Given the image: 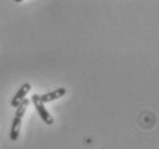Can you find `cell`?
<instances>
[{
	"instance_id": "obj_4",
	"label": "cell",
	"mask_w": 159,
	"mask_h": 149,
	"mask_svg": "<svg viewBox=\"0 0 159 149\" xmlns=\"http://www.w3.org/2000/svg\"><path fill=\"white\" fill-rule=\"evenodd\" d=\"M30 90H31V85H30L29 83L23 84L22 87L18 90V92L15 94V96L13 98V100H11V107H16V108H17V105L25 99L24 96H25L26 93H28Z\"/></svg>"
},
{
	"instance_id": "obj_3",
	"label": "cell",
	"mask_w": 159,
	"mask_h": 149,
	"mask_svg": "<svg viewBox=\"0 0 159 149\" xmlns=\"http://www.w3.org/2000/svg\"><path fill=\"white\" fill-rule=\"evenodd\" d=\"M66 93V90L64 87L57 88L53 92H49V93H46V94L40 95V101L43 103H47V102H52L56 100V99H60L62 96H64V94Z\"/></svg>"
},
{
	"instance_id": "obj_2",
	"label": "cell",
	"mask_w": 159,
	"mask_h": 149,
	"mask_svg": "<svg viewBox=\"0 0 159 149\" xmlns=\"http://www.w3.org/2000/svg\"><path fill=\"white\" fill-rule=\"evenodd\" d=\"M32 102H33V105H34V107H36L38 114H39L40 118H41L45 123L47 124V125H52L53 122H54V119H53V117L49 115V113L46 110V108H45V105H43V102L40 101V95L33 94L32 95Z\"/></svg>"
},
{
	"instance_id": "obj_1",
	"label": "cell",
	"mask_w": 159,
	"mask_h": 149,
	"mask_svg": "<svg viewBox=\"0 0 159 149\" xmlns=\"http://www.w3.org/2000/svg\"><path fill=\"white\" fill-rule=\"evenodd\" d=\"M29 105V100L28 99H24L23 101L17 105V109H16V114H15V118L13 120V124H11V132H9V137L13 141L17 140L18 134H20V128H21V123H22V118L25 114V110Z\"/></svg>"
}]
</instances>
